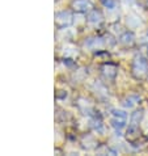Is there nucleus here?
I'll use <instances>...</instances> for the list:
<instances>
[{"mask_svg":"<svg viewBox=\"0 0 148 156\" xmlns=\"http://www.w3.org/2000/svg\"><path fill=\"white\" fill-rule=\"evenodd\" d=\"M132 75L136 77V79H146L147 77V73H148V63H147V60L143 58V57H136L134 59V62H132Z\"/></svg>","mask_w":148,"mask_h":156,"instance_id":"1","label":"nucleus"},{"mask_svg":"<svg viewBox=\"0 0 148 156\" xmlns=\"http://www.w3.org/2000/svg\"><path fill=\"white\" fill-rule=\"evenodd\" d=\"M72 24V15L68 11H62L55 15V25L59 29H63L66 27H69Z\"/></svg>","mask_w":148,"mask_h":156,"instance_id":"2","label":"nucleus"},{"mask_svg":"<svg viewBox=\"0 0 148 156\" xmlns=\"http://www.w3.org/2000/svg\"><path fill=\"white\" fill-rule=\"evenodd\" d=\"M72 8L75 9L76 12H86L92 8V4H90L89 0H73L72 2Z\"/></svg>","mask_w":148,"mask_h":156,"instance_id":"3","label":"nucleus"},{"mask_svg":"<svg viewBox=\"0 0 148 156\" xmlns=\"http://www.w3.org/2000/svg\"><path fill=\"white\" fill-rule=\"evenodd\" d=\"M102 73L107 79H114L117 75V67L113 66V64H105V66L102 67Z\"/></svg>","mask_w":148,"mask_h":156,"instance_id":"4","label":"nucleus"},{"mask_svg":"<svg viewBox=\"0 0 148 156\" xmlns=\"http://www.w3.org/2000/svg\"><path fill=\"white\" fill-rule=\"evenodd\" d=\"M88 21L89 23H92V24H100L102 21V15L98 11H90L89 13H88Z\"/></svg>","mask_w":148,"mask_h":156,"instance_id":"5","label":"nucleus"},{"mask_svg":"<svg viewBox=\"0 0 148 156\" xmlns=\"http://www.w3.org/2000/svg\"><path fill=\"white\" fill-rule=\"evenodd\" d=\"M121 42L123 43V45H131L134 42V36L131 33H125L123 36L121 37Z\"/></svg>","mask_w":148,"mask_h":156,"instance_id":"6","label":"nucleus"},{"mask_svg":"<svg viewBox=\"0 0 148 156\" xmlns=\"http://www.w3.org/2000/svg\"><path fill=\"white\" fill-rule=\"evenodd\" d=\"M142 115H143V112L140 110V112H135V113L132 114V117H131V125H136L139 123V121L142 119Z\"/></svg>","mask_w":148,"mask_h":156,"instance_id":"7","label":"nucleus"},{"mask_svg":"<svg viewBox=\"0 0 148 156\" xmlns=\"http://www.w3.org/2000/svg\"><path fill=\"white\" fill-rule=\"evenodd\" d=\"M102 5L109 8V9H111V8L115 7V0H101Z\"/></svg>","mask_w":148,"mask_h":156,"instance_id":"8","label":"nucleus"},{"mask_svg":"<svg viewBox=\"0 0 148 156\" xmlns=\"http://www.w3.org/2000/svg\"><path fill=\"white\" fill-rule=\"evenodd\" d=\"M147 54H148V50H147Z\"/></svg>","mask_w":148,"mask_h":156,"instance_id":"9","label":"nucleus"}]
</instances>
